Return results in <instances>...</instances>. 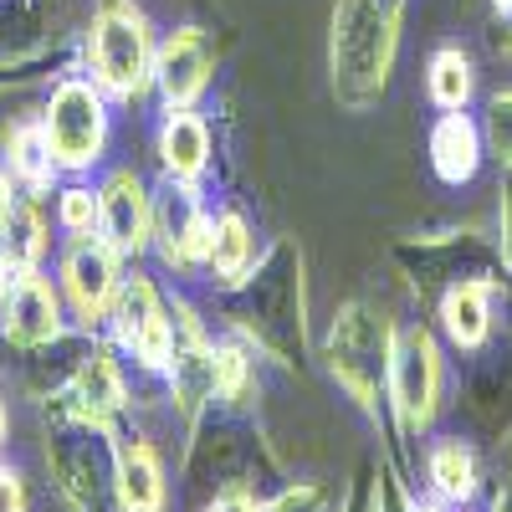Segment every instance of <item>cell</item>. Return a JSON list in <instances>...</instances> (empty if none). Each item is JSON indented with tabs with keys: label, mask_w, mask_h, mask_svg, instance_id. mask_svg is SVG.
Returning a JSON list of instances; mask_svg holds the SVG:
<instances>
[{
	"label": "cell",
	"mask_w": 512,
	"mask_h": 512,
	"mask_svg": "<svg viewBox=\"0 0 512 512\" xmlns=\"http://www.w3.org/2000/svg\"><path fill=\"white\" fill-rule=\"evenodd\" d=\"M405 0H338L333 11V93L349 108H369L395 67Z\"/></svg>",
	"instance_id": "6da1fadb"
},
{
	"label": "cell",
	"mask_w": 512,
	"mask_h": 512,
	"mask_svg": "<svg viewBox=\"0 0 512 512\" xmlns=\"http://www.w3.org/2000/svg\"><path fill=\"white\" fill-rule=\"evenodd\" d=\"M93 72L118 98H134L149 82V31L128 0H108L93 21Z\"/></svg>",
	"instance_id": "7a4b0ae2"
},
{
	"label": "cell",
	"mask_w": 512,
	"mask_h": 512,
	"mask_svg": "<svg viewBox=\"0 0 512 512\" xmlns=\"http://www.w3.org/2000/svg\"><path fill=\"white\" fill-rule=\"evenodd\" d=\"M441 400V354L425 328H405L390 344V405L405 431H425Z\"/></svg>",
	"instance_id": "3957f363"
},
{
	"label": "cell",
	"mask_w": 512,
	"mask_h": 512,
	"mask_svg": "<svg viewBox=\"0 0 512 512\" xmlns=\"http://www.w3.org/2000/svg\"><path fill=\"white\" fill-rule=\"evenodd\" d=\"M328 354H333V374L344 379L364 405H374L379 384L390 379V338H384V323L359 303L344 308L338 323H333Z\"/></svg>",
	"instance_id": "277c9868"
},
{
	"label": "cell",
	"mask_w": 512,
	"mask_h": 512,
	"mask_svg": "<svg viewBox=\"0 0 512 512\" xmlns=\"http://www.w3.org/2000/svg\"><path fill=\"white\" fill-rule=\"evenodd\" d=\"M47 144H52V159L67 164V169H82L93 164L98 149H103V128H108V113H103V98L93 93V82H62L47 103Z\"/></svg>",
	"instance_id": "5b68a950"
},
{
	"label": "cell",
	"mask_w": 512,
	"mask_h": 512,
	"mask_svg": "<svg viewBox=\"0 0 512 512\" xmlns=\"http://www.w3.org/2000/svg\"><path fill=\"white\" fill-rule=\"evenodd\" d=\"M169 333H175V323H169L159 292L144 277H134L118 292V338H123V349H134L139 364L159 369V364H169Z\"/></svg>",
	"instance_id": "8992f818"
},
{
	"label": "cell",
	"mask_w": 512,
	"mask_h": 512,
	"mask_svg": "<svg viewBox=\"0 0 512 512\" xmlns=\"http://www.w3.org/2000/svg\"><path fill=\"white\" fill-rule=\"evenodd\" d=\"M98 221L108 231V246L113 251H139L149 241V226H154V210H149V195L139 185V175H113L98 195Z\"/></svg>",
	"instance_id": "52a82bcc"
},
{
	"label": "cell",
	"mask_w": 512,
	"mask_h": 512,
	"mask_svg": "<svg viewBox=\"0 0 512 512\" xmlns=\"http://www.w3.org/2000/svg\"><path fill=\"white\" fill-rule=\"evenodd\" d=\"M62 318H57V292L41 282L36 272H16L11 297H6V338L11 344H47L57 338Z\"/></svg>",
	"instance_id": "ba28073f"
},
{
	"label": "cell",
	"mask_w": 512,
	"mask_h": 512,
	"mask_svg": "<svg viewBox=\"0 0 512 512\" xmlns=\"http://www.w3.org/2000/svg\"><path fill=\"white\" fill-rule=\"evenodd\" d=\"M113 287H118V277H113V251L98 246V241H88V236H77L72 251H67V292H72L77 313L88 318V323H98L103 308L113 303Z\"/></svg>",
	"instance_id": "9c48e42d"
},
{
	"label": "cell",
	"mask_w": 512,
	"mask_h": 512,
	"mask_svg": "<svg viewBox=\"0 0 512 512\" xmlns=\"http://www.w3.org/2000/svg\"><path fill=\"white\" fill-rule=\"evenodd\" d=\"M159 93L169 98V108H185L200 88H205V77H210V52H205V36L195 26L175 31L164 41V52H159Z\"/></svg>",
	"instance_id": "30bf717a"
},
{
	"label": "cell",
	"mask_w": 512,
	"mask_h": 512,
	"mask_svg": "<svg viewBox=\"0 0 512 512\" xmlns=\"http://www.w3.org/2000/svg\"><path fill=\"white\" fill-rule=\"evenodd\" d=\"M431 164L446 185H466L482 164V128L466 113H446L431 128Z\"/></svg>",
	"instance_id": "8fae6325"
},
{
	"label": "cell",
	"mask_w": 512,
	"mask_h": 512,
	"mask_svg": "<svg viewBox=\"0 0 512 512\" xmlns=\"http://www.w3.org/2000/svg\"><path fill=\"white\" fill-rule=\"evenodd\" d=\"M441 328L456 349H477L492 328V292L487 282H456L441 297Z\"/></svg>",
	"instance_id": "7c38bea8"
},
{
	"label": "cell",
	"mask_w": 512,
	"mask_h": 512,
	"mask_svg": "<svg viewBox=\"0 0 512 512\" xmlns=\"http://www.w3.org/2000/svg\"><path fill=\"white\" fill-rule=\"evenodd\" d=\"M425 477H431V492L441 502H472L477 497V456L466 441L446 436L431 446V456H425Z\"/></svg>",
	"instance_id": "4fadbf2b"
},
{
	"label": "cell",
	"mask_w": 512,
	"mask_h": 512,
	"mask_svg": "<svg viewBox=\"0 0 512 512\" xmlns=\"http://www.w3.org/2000/svg\"><path fill=\"white\" fill-rule=\"evenodd\" d=\"M118 497H123V512H159L164 507L159 461L149 456V446H123L118 451Z\"/></svg>",
	"instance_id": "5bb4252c"
},
{
	"label": "cell",
	"mask_w": 512,
	"mask_h": 512,
	"mask_svg": "<svg viewBox=\"0 0 512 512\" xmlns=\"http://www.w3.org/2000/svg\"><path fill=\"white\" fill-rule=\"evenodd\" d=\"M159 154H164V164H169L175 180L200 175V164H205V123L195 113H185V108L169 113L164 134H159Z\"/></svg>",
	"instance_id": "9a60e30c"
},
{
	"label": "cell",
	"mask_w": 512,
	"mask_h": 512,
	"mask_svg": "<svg viewBox=\"0 0 512 512\" xmlns=\"http://www.w3.org/2000/svg\"><path fill=\"white\" fill-rule=\"evenodd\" d=\"M251 262H256V236L236 210H226V216L216 221V231H210V267H216L226 282H241L251 272Z\"/></svg>",
	"instance_id": "2e32d148"
},
{
	"label": "cell",
	"mask_w": 512,
	"mask_h": 512,
	"mask_svg": "<svg viewBox=\"0 0 512 512\" xmlns=\"http://www.w3.org/2000/svg\"><path fill=\"white\" fill-rule=\"evenodd\" d=\"M431 98L446 108V113H461L466 98H472V62H466V52L446 47L431 57Z\"/></svg>",
	"instance_id": "e0dca14e"
},
{
	"label": "cell",
	"mask_w": 512,
	"mask_h": 512,
	"mask_svg": "<svg viewBox=\"0 0 512 512\" xmlns=\"http://www.w3.org/2000/svg\"><path fill=\"white\" fill-rule=\"evenodd\" d=\"M41 256V226L31 210H11L6 231H0V262L11 272H31V262Z\"/></svg>",
	"instance_id": "ac0fdd59"
},
{
	"label": "cell",
	"mask_w": 512,
	"mask_h": 512,
	"mask_svg": "<svg viewBox=\"0 0 512 512\" xmlns=\"http://www.w3.org/2000/svg\"><path fill=\"white\" fill-rule=\"evenodd\" d=\"M11 164L21 169V175L31 180V185H41L52 175V144H47V128H21V134L11 139Z\"/></svg>",
	"instance_id": "d6986e66"
},
{
	"label": "cell",
	"mask_w": 512,
	"mask_h": 512,
	"mask_svg": "<svg viewBox=\"0 0 512 512\" xmlns=\"http://www.w3.org/2000/svg\"><path fill=\"white\" fill-rule=\"evenodd\" d=\"M77 390L88 395V410L98 415V410H113L118 400H123V384H118V374H113V364L103 359V354H93V364L77 374Z\"/></svg>",
	"instance_id": "ffe728a7"
},
{
	"label": "cell",
	"mask_w": 512,
	"mask_h": 512,
	"mask_svg": "<svg viewBox=\"0 0 512 512\" xmlns=\"http://www.w3.org/2000/svg\"><path fill=\"white\" fill-rule=\"evenodd\" d=\"M93 221H98V195L82 190V185H72V190L62 195V226H67L72 236H88Z\"/></svg>",
	"instance_id": "44dd1931"
},
{
	"label": "cell",
	"mask_w": 512,
	"mask_h": 512,
	"mask_svg": "<svg viewBox=\"0 0 512 512\" xmlns=\"http://www.w3.org/2000/svg\"><path fill=\"white\" fill-rule=\"evenodd\" d=\"M487 139H492V154L512 164V93H497L487 103Z\"/></svg>",
	"instance_id": "7402d4cb"
},
{
	"label": "cell",
	"mask_w": 512,
	"mask_h": 512,
	"mask_svg": "<svg viewBox=\"0 0 512 512\" xmlns=\"http://www.w3.org/2000/svg\"><path fill=\"white\" fill-rule=\"evenodd\" d=\"M241 379H246V354L241 349H221L216 354V390L221 395H236Z\"/></svg>",
	"instance_id": "603a6c76"
},
{
	"label": "cell",
	"mask_w": 512,
	"mask_h": 512,
	"mask_svg": "<svg viewBox=\"0 0 512 512\" xmlns=\"http://www.w3.org/2000/svg\"><path fill=\"white\" fill-rule=\"evenodd\" d=\"M26 502H21V482H16V472H0V512H21Z\"/></svg>",
	"instance_id": "cb8c5ba5"
},
{
	"label": "cell",
	"mask_w": 512,
	"mask_h": 512,
	"mask_svg": "<svg viewBox=\"0 0 512 512\" xmlns=\"http://www.w3.org/2000/svg\"><path fill=\"white\" fill-rule=\"evenodd\" d=\"M216 512H262V502L246 497V492H226V497L216 502Z\"/></svg>",
	"instance_id": "d4e9b609"
},
{
	"label": "cell",
	"mask_w": 512,
	"mask_h": 512,
	"mask_svg": "<svg viewBox=\"0 0 512 512\" xmlns=\"http://www.w3.org/2000/svg\"><path fill=\"white\" fill-rule=\"evenodd\" d=\"M11 185H6V175H0V231H6V221H11Z\"/></svg>",
	"instance_id": "484cf974"
},
{
	"label": "cell",
	"mask_w": 512,
	"mask_h": 512,
	"mask_svg": "<svg viewBox=\"0 0 512 512\" xmlns=\"http://www.w3.org/2000/svg\"><path fill=\"white\" fill-rule=\"evenodd\" d=\"M492 512H512V482L497 492V502H492Z\"/></svg>",
	"instance_id": "4316f807"
},
{
	"label": "cell",
	"mask_w": 512,
	"mask_h": 512,
	"mask_svg": "<svg viewBox=\"0 0 512 512\" xmlns=\"http://www.w3.org/2000/svg\"><path fill=\"white\" fill-rule=\"evenodd\" d=\"M0 441H6V405H0Z\"/></svg>",
	"instance_id": "83f0119b"
},
{
	"label": "cell",
	"mask_w": 512,
	"mask_h": 512,
	"mask_svg": "<svg viewBox=\"0 0 512 512\" xmlns=\"http://www.w3.org/2000/svg\"><path fill=\"white\" fill-rule=\"evenodd\" d=\"M0 287H6V262H0Z\"/></svg>",
	"instance_id": "f1b7e54d"
}]
</instances>
